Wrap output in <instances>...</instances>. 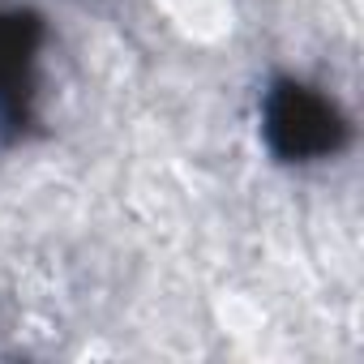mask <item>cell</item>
<instances>
[{
	"mask_svg": "<svg viewBox=\"0 0 364 364\" xmlns=\"http://www.w3.org/2000/svg\"><path fill=\"white\" fill-rule=\"evenodd\" d=\"M43 22L26 9H0V146H14L35 124V56Z\"/></svg>",
	"mask_w": 364,
	"mask_h": 364,
	"instance_id": "obj_2",
	"label": "cell"
},
{
	"mask_svg": "<svg viewBox=\"0 0 364 364\" xmlns=\"http://www.w3.org/2000/svg\"><path fill=\"white\" fill-rule=\"evenodd\" d=\"M262 137L274 159L283 163H313L330 159L347 146L351 129L334 99L317 86L296 77H274L262 99Z\"/></svg>",
	"mask_w": 364,
	"mask_h": 364,
	"instance_id": "obj_1",
	"label": "cell"
}]
</instances>
